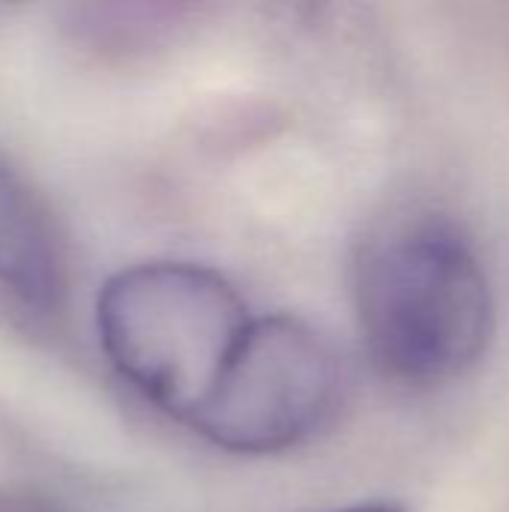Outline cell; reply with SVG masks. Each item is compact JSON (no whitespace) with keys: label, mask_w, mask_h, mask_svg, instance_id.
<instances>
[{"label":"cell","mask_w":509,"mask_h":512,"mask_svg":"<svg viewBox=\"0 0 509 512\" xmlns=\"http://www.w3.org/2000/svg\"><path fill=\"white\" fill-rule=\"evenodd\" d=\"M0 291L33 315L57 306L63 267L54 231L24 177L0 153Z\"/></svg>","instance_id":"4"},{"label":"cell","mask_w":509,"mask_h":512,"mask_svg":"<svg viewBox=\"0 0 509 512\" xmlns=\"http://www.w3.org/2000/svg\"><path fill=\"white\" fill-rule=\"evenodd\" d=\"M345 399V366L333 342L294 315L252 327L195 432L240 456H273L315 438Z\"/></svg>","instance_id":"3"},{"label":"cell","mask_w":509,"mask_h":512,"mask_svg":"<svg viewBox=\"0 0 509 512\" xmlns=\"http://www.w3.org/2000/svg\"><path fill=\"white\" fill-rule=\"evenodd\" d=\"M342 512H408L399 504H360V507H348Z\"/></svg>","instance_id":"5"},{"label":"cell","mask_w":509,"mask_h":512,"mask_svg":"<svg viewBox=\"0 0 509 512\" xmlns=\"http://www.w3.org/2000/svg\"><path fill=\"white\" fill-rule=\"evenodd\" d=\"M354 309L375 366L408 387L462 378L495 333L483 261L441 213L396 216L360 243Z\"/></svg>","instance_id":"1"},{"label":"cell","mask_w":509,"mask_h":512,"mask_svg":"<svg viewBox=\"0 0 509 512\" xmlns=\"http://www.w3.org/2000/svg\"><path fill=\"white\" fill-rule=\"evenodd\" d=\"M96 327L111 366L162 414L195 429L252 318L243 297L216 270L147 261L102 285Z\"/></svg>","instance_id":"2"}]
</instances>
